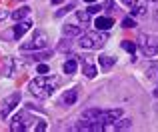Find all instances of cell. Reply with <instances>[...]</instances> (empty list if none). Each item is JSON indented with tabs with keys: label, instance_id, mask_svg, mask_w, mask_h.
<instances>
[{
	"label": "cell",
	"instance_id": "cell-1",
	"mask_svg": "<svg viewBox=\"0 0 158 132\" xmlns=\"http://www.w3.org/2000/svg\"><path fill=\"white\" fill-rule=\"evenodd\" d=\"M58 84H60V80L56 76H38L28 84V90L36 98H48L58 88Z\"/></svg>",
	"mask_w": 158,
	"mask_h": 132
},
{
	"label": "cell",
	"instance_id": "cell-2",
	"mask_svg": "<svg viewBox=\"0 0 158 132\" xmlns=\"http://www.w3.org/2000/svg\"><path fill=\"white\" fill-rule=\"evenodd\" d=\"M28 128H36L42 132V130H46V124H44L42 118H34L28 112H18L10 124V130L16 132V130H28Z\"/></svg>",
	"mask_w": 158,
	"mask_h": 132
},
{
	"label": "cell",
	"instance_id": "cell-3",
	"mask_svg": "<svg viewBox=\"0 0 158 132\" xmlns=\"http://www.w3.org/2000/svg\"><path fill=\"white\" fill-rule=\"evenodd\" d=\"M108 40V34L104 30H96V32H86V34L80 36L78 44L86 50H98V48L104 46V42Z\"/></svg>",
	"mask_w": 158,
	"mask_h": 132
},
{
	"label": "cell",
	"instance_id": "cell-4",
	"mask_svg": "<svg viewBox=\"0 0 158 132\" xmlns=\"http://www.w3.org/2000/svg\"><path fill=\"white\" fill-rule=\"evenodd\" d=\"M46 44H48V36H46V32H42V30H34V34H32L30 42H24L20 48H22V50H42V48H46Z\"/></svg>",
	"mask_w": 158,
	"mask_h": 132
},
{
	"label": "cell",
	"instance_id": "cell-5",
	"mask_svg": "<svg viewBox=\"0 0 158 132\" xmlns=\"http://www.w3.org/2000/svg\"><path fill=\"white\" fill-rule=\"evenodd\" d=\"M140 50L144 56H156L158 54V36L146 34L140 38Z\"/></svg>",
	"mask_w": 158,
	"mask_h": 132
},
{
	"label": "cell",
	"instance_id": "cell-6",
	"mask_svg": "<svg viewBox=\"0 0 158 132\" xmlns=\"http://www.w3.org/2000/svg\"><path fill=\"white\" fill-rule=\"evenodd\" d=\"M18 102H20V94L18 92H14V94H10L8 98H4V100H2V108H0V116L6 118L8 114H10V110H14L16 106H18Z\"/></svg>",
	"mask_w": 158,
	"mask_h": 132
},
{
	"label": "cell",
	"instance_id": "cell-7",
	"mask_svg": "<svg viewBox=\"0 0 158 132\" xmlns=\"http://www.w3.org/2000/svg\"><path fill=\"white\" fill-rule=\"evenodd\" d=\"M132 126V122L128 120V118H122V120H112V122H106V124H102V130H128Z\"/></svg>",
	"mask_w": 158,
	"mask_h": 132
},
{
	"label": "cell",
	"instance_id": "cell-8",
	"mask_svg": "<svg viewBox=\"0 0 158 132\" xmlns=\"http://www.w3.org/2000/svg\"><path fill=\"white\" fill-rule=\"evenodd\" d=\"M30 26H32V22H30V20H24V22H20V20H18V24H16V26H14V30H12V38H16V40H18V38H22V36H24V32H26V30H30Z\"/></svg>",
	"mask_w": 158,
	"mask_h": 132
},
{
	"label": "cell",
	"instance_id": "cell-9",
	"mask_svg": "<svg viewBox=\"0 0 158 132\" xmlns=\"http://www.w3.org/2000/svg\"><path fill=\"white\" fill-rule=\"evenodd\" d=\"M94 26H96V30H108V28L114 26V20H112L110 16H98V18L94 20Z\"/></svg>",
	"mask_w": 158,
	"mask_h": 132
},
{
	"label": "cell",
	"instance_id": "cell-10",
	"mask_svg": "<svg viewBox=\"0 0 158 132\" xmlns=\"http://www.w3.org/2000/svg\"><path fill=\"white\" fill-rule=\"evenodd\" d=\"M122 116V110H102V122H112V120H116V118H120Z\"/></svg>",
	"mask_w": 158,
	"mask_h": 132
},
{
	"label": "cell",
	"instance_id": "cell-11",
	"mask_svg": "<svg viewBox=\"0 0 158 132\" xmlns=\"http://www.w3.org/2000/svg\"><path fill=\"white\" fill-rule=\"evenodd\" d=\"M62 34H64V36H80L82 34V28L80 26H74V24H68V26L62 28Z\"/></svg>",
	"mask_w": 158,
	"mask_h": 132
},
{
	"label": "cell",
	"instance_id": "cell-12",
	"mask_svg": "<svg viewBox=\"0 0 158 132\" xmlns=\"http://www.w3.org/2000/svg\"><path fill=\"white\" fill-rule=\"evenodd\" d=\"M76 98H78V92H76V90H68V92L62 96V102H64L66 106H72L74 102H76Z\"/></svg>",
	"mask_w": 158,
	"mask_h": 132
},
{
	"label": "cell",
	"instance_id": "cell-13",
	"mask_svg": "<svg viewBox=\"0 0 158 132\" xmlns=\"http://www.w3.org/2000/svg\"><path fill=\"white\" fill-rule=\"evenodd\" d=\"M28 14H30V8H28V6H22V8H18V10L12 12V18L18 22V20H22L24 16H28Z\"/></svg>",
	"mask_w": 158,
	"mask_h": 132
},
{
	"label": "cell",
	"instance_id": "cell-14",
	"mask_svg": "<svg viewBox=\"0 0 158 132\" xmlns=\"http://www.w3.org/2000/svg\"><path fill=\"white\" fill-rule=\"evenodd\" d=\"M76 68H78V62L74 58H70V60H66V62H64V72L66 74H74V72H76Z\"/></svg>",
	"mask_w": 158,
	"mask_h": 132
},
{
	"label": "cell",
	"instance_id": "cell-15",
	"mask_svg": "<svg viewBox=\"0 0 158 132\" xmlns=\"http://www.w3.org/2000/svg\"><path fill=\"white\" fill-rule=\"evenodd\" d=\"M98 62H100L102 68H110V66L114 64V58H112V56H108V54H102L100 58H98Z\"/></svg>",
	"mask_w": 158,
	"mask_h": 132
},
{
	"label": "cell",
	"instance_id": "cell-16",
	"mask_svg": "<svg viewBox=\"0 0 158 132\" xmlns=\"http://www.w3.org/2000/svg\"><path fill=\"white\" fill-rule=\"evenodd\" d=\"M84 74H86L88 78H94V76H96V66L90 64L88 60H86V62H84Z\"/></svg>",
	"mask_w": 158,
	"mask_h": 132
},
{
	"label": "cell",
	"instance_id": "cell-17",
	"mask_svg": "<svg viewBox=\"0 0 158 132\" xmlns=\"http://www.w3.org/2000/svg\"><path fill=\"white\" fill-rule=\"evenodd\" d=\"M122 48L126 52H130V56H132V54H134V50H136V44L130 42V40H122Z\"/></svg>",
	"mask_w": 158,
	"mask_h": 132
},
{
	"label": "cell",
	"instance_id": "cell-18",
	"mask_svg": "<svg viewBox=\"0 0 158 132\" xmlns=\"http://www.w3.org/2000/svg\"><path fill=\"white\" fill-rule=\"evenodd\" d=\"M76 16H78V20H80V22H88L92 14H90L88 10H78V14H76Z\"/></svg>",
	"mask_w": 158,
	"mask_h": 132
},
{
	"label": "cell",
	"instance_id": "cell-19",
	"mask_svg": "<svg viewBox=\"0 0 158 132\" xmlns=\"http://www.w3.org/2000/svg\"><path fill=\"white\" fill-rule=\"evenodd\" d=\"M122 26H124V28H134V26H136L134 18H132V16H126V18L122 20Z\"/></svg>",
	"mask_w": 158,
	"mask_h": 132
},
{
	"label": "cell",
	"instance_id": "cell-20",
	"mask_svg": "<svg viewBox=\"0 0 158 132\" xmlns=\"http://www.w3.org/2000/svg\"><path fill=\"white\" fill-rule=\"evenodd\" d=\"M132 16H140V14H144V6H132Z\"/></svg>",
	"mask_w": 158,
	"mask_h": 132
},
{
	"label": "cell",
	"instance_id": "cell-21",
	"mask_svg": "<svg viewBox=\"0 0 158 132\" xmlns=\"http://www.w3.org/2000/svg\"><path fill=\"white\" fill-rule=\"evenodd\" d=\"M74 6H76V4H74V2H70V4H68L66 8H62V10H58V12H56V16H62V14H66V12H68V10H72Z\"/></svg>",
	"mask_w": 158,
	"mask_h": 132
},
{
	"label": "cell",
	"instance_id": "cell-22",
	"mask_svg": "<svg viewBox=\"0 0 158 132\" xmlns=\"http://www.w3.org/2000/svg\"><path fill=\"white\" fill-rule=\"evenodd\" d=\"M36 70H38V74H46L50 68H48V64H38V66H36Z\"/></svg>",
	"mask_w": 158,
	"mask_h": 132
},
{
	"label": "cell",
	"instance_id": "cell-23",
	"mask_svg": "<svg viewBox=\"0 0 158 132\" xmlns=\"http://www.w3.org/2000/svg\"><path fill=\"white\" fill-rule=\"evenodd\" d=\"M100 10H102V6H94V4H92V6L88 8V12H90V14H98Z\"/></svg>",
	"mask_w": 158,
	"mask_h": 132
},
{
	"label": "cell",
	"instance_id": "cell-24",
	"mask_svg": "<svg viewBox=\"0 0 158 132\" xmlns=\"http://www.w3.org/2000/svg\"><path fill=\"white\" fill-rule=\"evenodd\" d=\"M122 2L126 4V6H134V4H136V0H122Z\"/></svg>",
	"mask_w": 158,
	"mask_h": 132
},
{
	"label": "cell",
	"instance_id": "cell-25",
	"mask_svg": "<svg viewBox=\"0 0 158 132\" xmlns=\"http://www.w3.org/2000/svg\"><path fill=\"white\" fill-rule=\"evenodd\" d=\"M4 18H8V12H4V10H0V20H4Z\"/></svg>",
	"mask_w": 158,
	"mask_h": 132
},
{
	"label": "cell",
	"instance_id": "cell-26",
	"mask_svg": "<svg viewBox=\"0 0 158 132\" xmlns=\"http://www.w3.org/2000/svg\"><path fill=\"white\" fill-rule=\"evenodd\" d=\"M52 4H60V2H64V0H50Z\"/></svg>",
	"mask_w": 158,
	"mask_h": 132
},
{
	"label": "cell",
	"instance_id": "cell-27",
	"mask_svg": "<svg viewBox=\"0 0 158 132\" xmlns=\"http://www.w3.org/2000/svg\"><path fill=\"white\" fill-rule=\"evenodd\" d=\"M84 2H90V4H92V2H96V0H84Z\"/></svg>",
	"mask_w": 158,
	"mask_h": 132
},
{
	"label": "cell",
	"instance_id": "cell-28",
	"mask_svg": "<svg viewBox=\"0 0 158 132\" xmlns=\"http://www.w3.org/2000/svg\"><path fill=\"white\" fill-rule=\"evenodd\" d=\"M154 18H156V20H158V10H156V12H154Z\"/></svg>",
	"mask_w": 158,
	"mask_h": 132
},
{
	"label": "cell",
	"instance_id": "cell-29",
	"mask_svg": "<svg viewBox=\"0 0 158 132\" xmlns=\"http://www.w3.org/2000/svg\"><path fill=\"white\" fill-rule=\"evenodd\" d=\"M154 96H158V88H156V90H154Z\"/></svg>",
	"mask_w": 158,
	"mask_h": 132
}]
</instances>
